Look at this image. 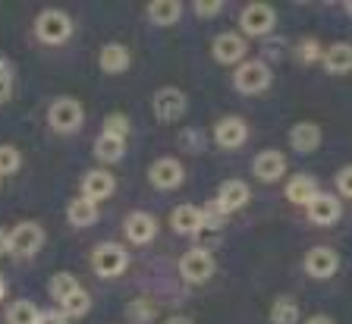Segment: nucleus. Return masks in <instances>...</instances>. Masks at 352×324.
I'll use <instances>...</instances> for the list:
<instances>
[{
    "label": "nucleus",
    "instance_id": "f257e3e1",
    "mask_svg": "<svg viewBox=\"0 0 352 324\" xmlns=\"http://www.w3.org/2000/svg\"><path fill=\"white\" fill-rule=\"evenodd\" d=\"M35 38L47 47H60L73 38V16L66 10L47 7L35 16Z\"/></svg>",
    "mask_w": 352,
    "mask_h": 324
},
{
    "label": "nucleus",
    "instance_id": "f03ea898",
    "mask_svg": "<svg viewBox=\"0 0 352 324\" xmlns=\"http://www.w3.org/2000/svg\"><path fill=\"white\" fill-rule=\"evenodd\" d=\"M85 123V107H82L79 98L73 95H60L51 101L47 107V126H51L57 136H73L82 129Z\"/></svg>",
    "mask_w": 352,
    "mask_h": 324
},
{
    "label": "nucleus",
    "instance_id": "7ed1b4c3",
    "mask_svg": "<svg viewBox=\"0 0 352 324\" xmlns=\"http://www.w3.org/2000/svg\"><path fill=\"white\" fill-rule=\"evenodd\" d=\"M274 73L264 60H242L233 73V89L239 95H261V91L271 89Z\"/></svg>",
    "mask_w": 352,
    "mask_h": 324
},
{
    "label": "nucleus",
    "instance_id": "20e7f679",
    "mask_svg": "<svg viewBox=\"0 0 352 324\" xmlns=\"http://www.w3.org/2000/svg\"><path fill=\"white\" fill-rule=\"evenodd\" d=\"M91 271L104 280H113L129 271V252L120 243H98L91 252Z\"/></svg>",
    "mask_w": 352,
    "mask_h": 324
},
{
    "label": "nucleus",
    "instance_id": "39448f33",
    "mask_svg": "<svg viewBox=\"0 0 352 324\" xmlns=\"http://www.w3.org/2000/svg\"><path fill=\"white\" fill-rule=\"evenodd\" d=\"M274 25H277V10L271 7V3H245L239 13V32L242 38H267L274 32Z\"/></svg>",
    "mask_w": 352,
    "mask_h": 324
},
{
    "label": "nucleus",
    "instance_id": "423d86ee",
    "mask_svg": "<svg viewBox=\"0 0 352 324\" xmlns=\"http://www.w3.org/2000/svg\"><path fill=\"white\" fill-rule=\"evenodd\" d=\"M44 227L35 221H19L10 230V255L13 258H35L44 249Z\"/></svg>",
    "mask_w": 352,
    "mask_h": 324
},
{
    "label": "nucleus",
    "instance_id": "0eeeda50",
    "mask_svg": "<svg viewBox=\"0 0 352 324\" xmlns=\"http://www.w3.org/2000/svg\"><path fill=\"white\" fill-rule=\"evenodd\" d=\"M151 111L161 123H176V120L186 117V111H189V98H186L183 89H176V85H164V89H157L151 95Z\"/></svg>",
    "mask_w": 352,
    "mask_h": 324
},
{
    "label": "nucleus",
    "instance_id": "6e6552de",
    "mask_svg": "<svg viewBox=\"0 0 352 324\" xmlns=\"http://www.w3.org/2000/svg\"><path fill=\"white\" fill-rule=\"evenodd\" d=\"M214 271H217V261H214V255L208 249H201V246H195V249L183 252V258H179V277L186 280V283H208V280L214 277Z\"/></svg>",
    "mask_w": 352,
    "mask_h": 324
},
{
    "label": "nucleus",
    "instance_id": "1a4fd4ad",
    "mask_svg": "<svg viewBox=\"0 0 352 324\" xmlns=\"http://www.w3.org/2000/svg\"><path fill=\"white\" fill-rule=\"evenodd\" d=\"M186 180V167L179 158H157V161L148 167V183L154 186L157 192H173L179 189Z\"/></svg>",
    "mask_w": 352,
    "mask_h": 324
},
{
    "label": "nucleus",
    "instance_id": "9d476101",
    "mask_svg": "<svg viewBox=\"0 0 352 324\" xmlns=\"http://www.w3.org/2000/svg\"><path fill=\"white\" fill-rule=\"evenodd\" d=\"M249 54V41L236 32H220L211 41V57L217 60L220 67H239L242 60Z\"/></svg>",
    "mask_w": 352,
    "mask_h": 324
},
{
    "label": "nucleus",
    "instance_id": "9b49d317",
    "mask_svg": "<svg viewBox=\"0 0 352 324\" xmlns=\"http://www.w3.org/2000/svg\"><path fill=\"white\" fill-rule=\"evenodd\" d=\"M214 145L223 148V151H236V148H242L245 142H249V123L242 117H236V114H230V117H220L217 123H214Z\"/></svg>",
    "mask_w": 352,
    "mask_h": 324
},
{
    "label": "nucleus",
    "instance_id": "f8f14e48",
    "mask_svg": "<svg viewBox=\"0 0 352 324\" xmlns=\"http://www.w3.org/2000/svg\"><path fill=\"white\" fill-rule=\"evenodd\" d=\"M82 199L88 202H95V205H101V202H107L113 192H117V177L110 173L107 167H95V170H88L85 177H82Z\"/></svg>",
    "mask_w": 352,
    "mask_h": 324
},
{
    "label": "nucleus",
    "instance_id": "ddd939ff",
    "mask_svg": "<svg viewBox=\"0 0 352 324\" xmlns=\"http://www.w3.org/2000/svg\"><path fill=\"white\" fill-rule=\"evenodd\" d=\"M305 274L315 280H330L333 274L340 271V252L330 249V246H311L305 252Z\"/></svg>",
    "mask_w": 352,
    "mask_h": 324
},
{
    "label": "nucleus",
    "instance_id": "4468645a",
    "mask_svg": "<svg viewBox=\"0 0 352 324\" xmlns=\"http://www.w3.org/2000/svg\"><path fill=\"white\" fill-rule=\"evenodd\" d=\"M252 202V186L245 183V180H223L217 189V199H214V205L220 208V211L227 214H236L242 211V208Z\"/></svg>",
    "mask_w": 352,
    "mask_h": 324
},
{
    "label": "nucleus",
    "instance_id": "2eb2a0df",
    "mask_svg": "<svg viewBox=\"0 0 352 324\" xmlns=\"http://www.w3.org/2000/svg\"><path fill=\"white\" fill-rule=\"evenodd\" d=\"M305 214H308V221L315 224V227H333V224H340V217H343V205H340L337 195H330V192H318L315 199L305 205Z\"/></svg>",
    "mask_w": 352,
    "mask_h": 324
},
{
    "label": "nucleus",
    "instance_id": "dca6fc26",
    "mask_svg": "<svg viewBox=\"0 0 352 324\" xmlns=\"http://www.w3.org/2000/svg\"><path fill=\"white\" fill-rule=\"evenodd\" d=\"M252 177L261 183H280L286 177V155L277 148H264L252 161Z\"/></svg>",
    "mask_w": 352,
    "mask_h": 324
},
{
    "label": "nucleus",
    "instance_id": "f3484780",
    "mask_svg": "<svg viewBox=\"0 0 352 324\" xmlns=\"http://www.w3.org/2000/svg\"><path fill=\"white\" fill-rule=\"evenodd\" d=\"M123 236L132 246H148L157 236V217L148 211H129L123 221Z\"/></svg>",
    "mask_w": 352,
    "mask_h": 324
},
{
    "label": "nucleus",
    "instance_id": "a211bd4d",
    "mask_svg": "<svg viewBox=\"0 0 352 324\" xmlns=\"http://www.w3.org/2000/svg\"><path fill=\"white\" fill-rule=\"evenodd\" d=\"M98 67L107 76H123L126 69L132 67L129 47H126L123 41H107V45H101V51H98Z\"/></svg>",
    "mask_w": 352,
    "mask_h": 324
},
{
    "label": "nucleus",
    "instance_id": "6ab92c4d",
    "mask_svg": "<svg viewBox=\"0 0 352 324\" xmlns=\"http://www.w3.org/2000/svg\"><path fill=\"white\" fill-rule=\"evenodd\" d=\"M321 126L311 123V120H299V123H293V129H289V145H293V151H299V155H311V151H318L321 148Z\"/></svg>",
    "mask_w": 352,
    "mask_h": 324
},
{
    "label": "nucleus",
    "instance_id": "aec40b11",
    "mask_svg": "<svg viewBox=\"0 0 352 324\" xmlns=\"http://www.w3.org/2000/svg\"><path fill=\"white\" fill-rule=\"evenodd\" d=\"M321 67L330 76H349L352 73V45L349 41H333L324 47L321 54Z\"/></svg>",
    "mask_w": 352,
    "mask_h": 324
},
{
    "label": "nucleus",
    "instance_id": "412c9836",
    "mask_svg": "<svg viewBox=\"0 0 352 324\" xmlns=\"http://www.w3.org/2000/svg\"><path fill=\"white\" fill-rule=\"evenodd\" d=\"M170 227L179 236H195L201 233V205H192V202H183L170 211Z\"/></svg>",
    "mask_w": 352,
    "mask_h": 324
},
{
    "label": "nucleus",
    "instance_id": "4be33fe9",
    "mask_svg": "<svg viewBox=\"0 0 352 324\" xmlns=\"http://www.w3.org/2000/svg\"><path fill=\"white\" fill-rule=\"evenodd\" d=\"M283 192H286V202H293V205L305 208L321 189H318V180L311 177V173H293V177L286 180Z\"/></svg>",
    "mask_w": 352,
    "mask_h": 324
},
{
    "label": "nucleus",
    "instance_id": "5701e85b",
    "mask_svg": "<svg viewBox=\"0 0 352 324\" xmlns=\"http://www.w3.org/2000/svg\"><path fill=\"white\" fill-rule=\"evenodd\" d=\"M66 221L73 224V227H79V230L95 227V224L101 221V205H95V202L76 195V199L66 205Z\"/></svg>",
    "mask_w": 352,
    "mask_h": 324
},
{
    "label": "nucleus",
    "instance_id": "b1692460",
    "mask_svg": "<svg viewBox=\"0 0 352 324\" xmlns=\"http://www.w3.org/2000/svg\"><path fill=\"white\" fill-rule=\"evenodd\" d=\"M183 3L179 0H148V19H151V25H161V29H167V25H176L179 19H183Z\"/></svg>",
    "mask_w": 352,
    "mask_h": 324
},
{
    "label": "nucleus",
    "instance_id": "393cba45",
    "mask_svg": "<svg viewBox=\"0 0 352 324\" xmlns=\"http://www.w3.org/2000/svg\"><path fill=\"white\" fill-rule=\"evenodd\" d=\"M95 161H101V164H120L126 158V139H117V136H107V133H101L95 139Z\"/></svg>",
    "mask_w": 352,
    "mask_h": 324
},
{
    "label": "nucleus",
    "instance_id": "a878e982",
    "mask_svg": "<svg viewBox=\"0 0 352 324\" xmlns=\"http://www.w3.org/2000/svg\"><path fill=\"white\" fill-rule=\"evenodd\" d=\"M271 324H299L302 312H299V302L293 296H277L271 302V312H267Z\"/></svg>",
    "mask_w": 352,
    "mask_h": 324
},
{
    "label": "nucleus",
    "instance_id": "bb28decb",
    "mask_svg": "<svg viewBox=\"0 0 352 324\" xmlns=\"http://www.w3.org/2000/svg\"><path fill=\"white\" fill-rule=\"evenodd\" d=\"M76 290H79V280H76V274H69V271H57V274H51V280H47V293H51V299L60 302V305H63Z\"/></svg>",
    "mask_w": 352,
    "mask_h": 324
},
{
    "label": "nucleus",
    "instance_id": "cd10ccee",
    "mask_svg": "<svg viewBox=\"0 0 352 324\" xmlns=\"http://www.w3.org/2000/svg\"><path fill=\"white\" fill-rule=\"evenodd\" d=\"M41 309L35 305V299H16L7 305V324H38Z\"/></svg>",
    "mask_w": 352,
    "mask_h": 324
},
{
    "label": "nucleus",
    "instance_id": "c85d7f7f",
    "mask_svg": "<svg viewBox=\"0 0 352 324\" xmlns=\"http://www.w3.org/2000/svg\"><path fill=\"white\" fill-rule=\"evenodd\" d=\"M19 170H22V151L16 145H10V142H3L0 145V180L13 177Z\"/></svg>",
    "mask_w": 352,
    "mask_h": 324
},
{
    "label": "nucleus",
    "instance_id": "c756f323",
    "mask_svg": "<svg viewBox=\"0 0 352 324\" xmlns=\"http://www.w3.org/2000/svg\"><path fill=\"white\" fill-rule=\"evenodd\" d=\"M60 309H63L66 318H82V315H88V312H91V296H88L85 287H79L73 296H69V299L63 302V305H60Z\"/></svg>",
    "mask_w": 352,
    "mask_h": 324
},
{
    "label": "nucleus",
    "instance_id": "7c9ffc66",
    "mask_svg": "<svg viewBox=\"0 0 352 324\" xmlns=\"http://www.w3.org/2000/svg\"><path fill=\"white\" fill-rule=\"evenodd\" d=\"M154 302H148V299H132L129 305H126V318H129L132 324H151L154 321Z\"/></svg>",
    "mask_w": 352,
    "mask_h": 324
},
{
    "label": "nucleus",
    "instance_id": "2f4dec72",
    "mask_svg": "<svg viewBox=\"0 0 352 324\" xmlns=\"http://www.w3.org/2000/svg\"><path fill=\"white\" fill-rule=\"evenodd\" d=\"M321 54H324V47L318 38H302L299 45H296V60L299 63H321Z\"/></svg>",
    "mask_w": 352,
    "mask_h": 324
},
{
    "label": "nucleus",
    "instance_id": "473e14b6",
    "mask_svg": "<svg viewBox=\"0 0 352 324\" xmlns=\"http://www.w3.org/2000/svg\"><path fill=\"white\" fill-rule=\"evenodd\" d=\"M101 133L117 136V139H126L129 136V117L126 114H107L101 123Z\"/></svg>",
    "mask_w": 352,
    "mask_h": 324
},
{
    "label": "nucleus",
    "instance_id": "72a5a7b5",
    "mask_svg": "<svg viewBox=\"0 0 352 324\" xmlns=\"http://www.w3.org/2000/svg\"><path fill=\"white\" fill-rule=\"evenodd\" d=\"M13 98V63L0 54V104H7Z\"/></svg>",
    "mask_w": 352,
    "mask_h": 324
},
{
    "label": "nucleus",
    "instance_id": "f704fd0d",
    "mask_svg": "<svg viewBox=\"0 0 352 324\" xmlns=\"http://www.w3.org/2000/svg\"><path fill=\"white\" fill-rule=\"evenodd\" d=\"M227 224V214L220 211L214 202H208V205H201V230H220Z\"/></svg>",
    "mask_w": 352,
    "mask_h": 324
},
{
    "label": "nucleus",
    "instance_id": "c9c22d12",
    "mask_svg": "<svg viewBox=\"0 0 352 324\" xmlns=\"http://www.w3.org/2000/svg\"><path fill=\"white\" fill-rule=\"evenodd\" d=\"M192 10H195L198 19H214V16L223 10V0H195Z\"/></svg>",
    "mask_w": 352,
    "mask_h": 324
},
{
    "label": "nucleus",
    "instance_id": "e433bc0d",
    "mask_svg": "<svg viewBox=\"0 0 352 324\" xmlns=\"http://www.w3.org/2000/svg\"><path fill=\"white\" fill-rule=\"evenodd\" d=\"M337 192L343 199H352V164H346V167L337 173Z\"/></svg>",
    "mask_w": 352,
    "mask_h": 324
},
{
    "label": "nucleus",
    "instance_id": "4c0bfd02",
    "mask_svg": "<svg viewBox=\"0 0 352 324\" xmlns=\"http://www.w3.org/2000/svg\"><path fill=\"white\" fill-rule=\"evenodd\" d=\"M179 145H183L186 151H201V148H205V139H201L198 129H186L183 139H179Z\"/></svg>",
    "mask_w": 352,
    "mask_h": 324
},
{
    "label": "nucleus",
    "instance_id": "58836bf2",
    "mask_svg": "<svg viewBox=\"0 0 352 324\" xmlns=\"http://www.w3.org/2000/svg\"><path fill=\"white\" fill-rule=\"evenodd\" d=\"M38 324H69V321H66L63 312H44L41 309V318H38Z\"/></svg>",
    "mask_w": 352,
    "mask_h": 324
},
{
    "label": "nucleus",
    "instance_id": "ea45409f",
    "mask_svg": "<svg viewBox=\"0 0 352 324\" xmlns=\"http://www.w3.org/2000/svg\"><path fill=\"white\" fill-rule=\"evenodd\" d=\"M0 255H10V230L0 227Z\"/></svg>",
    "mask_w": 352,
    "mask_h": 324
},
{
    "label": "nucleus",
    "instance_id": "a19ab883",
    "mask_svg": "<svg viewBox=\"0 0 352 324\" xmlns=\"http://www.w3.org/2000/svg\"><path fill=\"white\" fill-rule=\"evenodd\" d=\"M302 324H333V318L330 315H311V318H305Z\"/></svg>",
    "mask_w": 352,
    "mask_h": 324
},
{
    "label": "nucleus",
    "instance_id": "79ce46f5",
    "mask_svg": "<svg viewBox=\"0 0 352 324\" xmlns=\"http://www.w3.org/2000/svg\"><path fill=\"white\" fill-rule=\"evenodd\" d=\"M164 324H195V321H192V318H186V315H170Z\"/></svg>",
    "mask_w": 352,
    "mask_h": 324
},
{
    "label": "nucleus",
    "instance_id": "37998d69",
    "mask_svg": "<svg viewBox=\"0 0 352 324\" xmlns=\"http://www.w3.org/2000/svg\"><path fill=\"white\" fill-rule=\"evenodd\" d=\"M3 296H7V280L0 277V302H3Z\"/></svg>",
    "mask_w": 352,
    "mask_h": 324
},
{
    "label": "nucleus",
    "instance_id": "c03bdc74",
    "mask_svg": "<svg viewBox=\"0 0 352 324\" xmlns=\"http://www.w3.org/2000/svg\"><path fill=\"white\" fill-rule=\"evenodd\" d=\"M346 13H349V16H352V0H349V3H346Z\"/></svg>",
    "mask_w": 352,
    "mask_h": 324
},
{
    "label": "nucleus",
    "instance_id": "a18cd8bd",
    "mask_svg": "<svg viewBox=\"0 0 352 324\" xmlns=\"http://www.w3.org/2000/svg\"><path fill=\"white\" fill-rule=\"evenodd\" d=\"M0 183H3V180H0Z\"/></svg>",
    "mask_w": 352,
    "mask_h": 324
}]
</instances>
